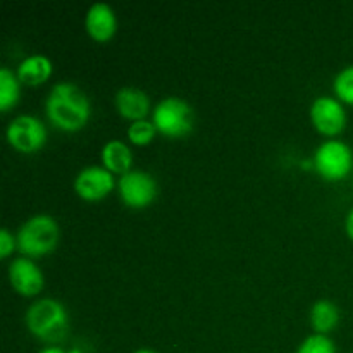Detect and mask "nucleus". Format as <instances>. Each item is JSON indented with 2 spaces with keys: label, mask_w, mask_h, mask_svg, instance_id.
<instances>
[{
  "label": "nucleus",
  "mask_w": 353,
  "mask_h": 353,
  "mask_svg": "<svg viewBox=\"0 0 353 353\" xmlns=\"http://www.w3.org/2000/svg\"><path fill=\"white\" fill-rule=\"evenodd\" d=\"M45 112L55 128L72 133L86 126L92 114V105L86 93L78 85L59 81L48 92Z\"/></svg>",
  "instance_id": "1"
},
{
  "label": "nucleus",
  "mask_w": 353,
  "mask_h": 353,
  "mask_svg": "<svg viewBox=\"0 0 353 353\" xmlns=\"http://www.w3.org/2000/svg\"><path fill=\"white\" fill-rule=\"evenodd\" d=\"M26 326L33 336L45 343H61L69 333V316L59 300L41 299L26 310Z\"/></svg>",
  "instance_id": "2"
},
{
  "label": "nucleus",
  "mask_w": 353,
  "mask_h": 353,
  "mask_svg": "<svg viewBox=\"0 0 353 353\" xmlns=\"http://www.w3.org/2000/svg\"><path fill=\"white\" fill-rule=\"evenodd\" d=\"M59 224L47 214L30 217L17 231V248L28 259L43 257L55 250L59 243Z\"/></svg>",
  "instance_id": "3"
},
{
  "label": "nucleus",
  "mask_w": 353,
  "mask_h": 353,
  "mask_svg": "<svg viewBox=\"0 0 353 353\" xmlns=\"http://www.w3.org/2000/svg\"><path fill=\"white\" fill-rule=\"evenodd\" d=\"M152 123L168 138H183L195 126V112L186 100L165 97L152 110Z\"/></svg>",
  "instance_id": "4"
},
{
  "label": "nucleus",
  "mask_w": 353,
  "mask_h": 353,
  "mask_svg": "<svg viewBox=\"0 0 353 353\" xmlns=\"http://www.w3.org/2000/svg\"><path fill=\"white\" fill-rule=\"evenodd\" d=\"M314 168L327 181H340L353 168V152L345 141L327 140L317 147Z\"/></svg>",
  "instance_id": "5"
},
{
  "label": "nucleus",
  "mask_w": 353,
  "mask_h": 353,
  "mask_svg": "<svg viewBox=\"0 0 353 353\" xmlns=\"http://www.w3.org/2000/svg\"><path fill=\"white\" fill-rule=\"evenodd\" d=\"M7 141L10 147L23 154H34L47 141V128L38 117L30 114H21L14 117L6 130Z\"/></svg>",
  "instance_id": "6"
},
{
  "label": "nucleus",
  "mask_w": 353,
  "mask_h": 353,
  "mask_svg": "<svg viewBox=\"0 0 353 353\" xmlns=\"http://www.w3.org/2000/svg\"><path fill=\"white\" fill-rule=\"evenodd\" d=\"M119 196L131 209H145L155 200L159 193L157 181L148 172L133 169L123 174L117 181Z\"/></svg>",
  "instance_id": "7"
},
{
  "label": "nucleus",
  "mask_w": 353,
  "mask_h": 353,
  "mask_svg": "<svg viewBox=\"0 0 353 353\" xmlns=\"http://www.w3.org/2000/svg\"><path fill=\"white\" fill-rule=\"evenodd\" d=\"M310 119L319 133L334 137L347 126V112L340 100L333 97H317L310 107Z\"/></svg>",
  "instance_id": "8"
},
{
  "label": "nucleus",
  "mask_w": 353,
  "mask_h": 353,
  "mask_svg": "<svg viewBox=\"0 0 353 353\" xmlns=\"http://www.w3.org/2000/svg\"><path fill=\"white\" fill-rule=\"evenodd\" d=\"M114 176L102 165H88L81 169L74 179V190L83 200L95 202L109 195L114 188Z\"/></svg>",
  "instance_id": "9"
},
{
  "label": "nucleus",
  "mask_w": 353,
  "mask_h": 353,
  "mask_svg": "<svg viewBox=\"0 0 353 353\" xmlns=\"http://www.w3.org/2000/svg\"><path fill=\"white\" fill-rule=\"evenodd\" d=\"M9 281L19 295L34 296L45 285L43 272L31 259H14L9 265Z\"/></svg>",
  "instance_id": "10"
},
{
  "label": "nucleus",
  "mask_w": 353,
  "mask_h": 353,
  "mask_svg": "<svg viewBox=\"0 0 353 353\" xmlns=\"http://www.w3.org/2000/svg\"><path fill=\"white\" fill-rule=\"evenodd\" d=\"M85 28L95 41L110 40L117 30L116 12L105 2L92 3L85 17Z\"/></svg>",
  "instance_id": "11"
},
{
  "label": "nucleus",
  "mask_w": 353,
  "mask_h": 353,
  "mask_svg": "<svg viewBox=\"0 0 353 353\" xmlns=\"http://www.w3.org/2000/svg\"><path fill=\"white\" fill-rule=\"evenodd\" d=\"M116 109L126 119L141 121L150 112V99L147 93L134 86H124L116 93Z\"/></svg>",
  "instance_id": "12"
},
{
  "label": "nucleus",
  "mask_w": 353,
  "mask_h": 353,
  "mask_svg": "<svg viewBox=\"0 0 353 353\" xmlns=\"http://www.w3.org/2000/svg\"><path fill=\"white\" fill-rule=\"evenodd\" d=\"M17 78L21 83L30 86H38L47 81L52 74V61L43 54L28 55L17 65Z\"/></svg>",
  "instance_id": "13"
},
{
  "label": "nucleus",
  "mask_w": 353,
  "mask_h": 353,
  "mask_svg": "<svg viewBox=\"0 0 353 353\" xmlns=\"http://www.w3.org/2000/svg\"><path fill=\"white\" fill-rule=\"evenodd\" d=\"M102 162L103 168L109 169L110 172H117V174L123 176L128 171H131L130 168L133 164V154L124 141L110 140L102 148Z\"/></svg>",
  "instance_id": "14"
},
{
  "label": "nucleus",
  "mask_w": 353,
  "mask_h": 353,
  "mask_svg": "<svg viewBox=\"0 0 353 353\" xmlns=\"http://www.w3.org/2000/svg\"><path fill=\"white\" fill-rule=\"evenodd\" d=\"M340 310L331 300H317L310 310V324L317 334H327L336 327Z\"/></svg>",
  "instance_id": "15"
},
{
  "label": "nucleus",
  "mask_w": 353,
  "mask_h": 353,
  "mask_svg": "<svg viewBox=\"0 0 353 353\" xmlns=\"http://www.w3.org/2000/svg\"><path fill=\"white\" fill-rule=\"evenodd\" d=\"M21 81L9 68L0 69V110L7 112L19 102Z\"/></svg>",
  "instance_id": "16"
},
{
  "label": "nucleus",
  "mask_w": 353,
  "mask_h": 353,
  "mask_svg": "<svg viewBox=\"0 0 353 353\" xmlns=\"http://www.w3.org/2000/svg\"><path fill=\"white\" fill-rule=\"evenodd\" d=\"M333 88L341 102L353 105V64L347 65V68L338 72L336 78H334Z\"/></svg>",
  "instance_id": "17"
},
{
  "label": "nucleus",
  "mask_w": 353,
  "mask_h": 353,
  "mask_svg": "<svg viewBox=\"0 0 353 353\" xmlns=\"http://www.w3.org/2000/svg\"><path fill=\"white\" fill-rule=\"evenodd\" d=\"M155 133H157V128L154 126L152 121L147 119L134 121V123H131L130 128H128V138H130L134 145L150 143L155 138Z\"/></svg>",
  "instance_id": "18"
},
{
  "label": "nucleus",
  "mask_w": 353,
  "mask_h": 353,
  "mask_svg": "<svg viewBox=\"0 0 353 353\" xmlns=\"http://www.w3.org/2000/svg\"><path fill=\"white\" fill-rule=\"evenodd\" d=\"M296 353H336L334 341L327 334H310L300 343Z\"/></svg>",
  "instance_id": "19"
},
{
  "label": "nucleus",
  "mask_w": 353,
  "mask_h": 353,
  "mask_svg": "<svg viewBox=\"0 0 353 353\" xmlns=\"http://www.w3.org/2000/svg\"><path fill=\"white\" fill-rule=\"evenodd\" d=\"M17 241L14 240V236L10 234V231L7 228L0 230V257L6 259L9 257L14 252V247H16Z\"/></svg>",
  "instance_id": "20"
},
{
  "label": "nucleus",
  "mask_w": 353,
  "mask_h": 353,
  "mask_svg": "<svg viewBox=\"0 0 353 353\" xmlns=\"http://www.w3.org/2000/svg\"><path fill=\"white\" fill-rule=\"evenodd\" d=\"M345 230H347V234L353 240V207L350 209V212H348L347 221H345Z\"/></svg>",
  "instance_id": "21"
},
{
  "label": "nucleus",
  "mask_w": 353,
  "mask_h": 353,
  "mask_svg": "<svg viewBox=\"0 0 353 353\" xmlns=\"http://www.w3.org/2000/svg\"><path fill=\"white\" fill-rule=\"evenodd\" d=\"M38 353H68V352L62 350L61 347H47V348H43V350L38 352Z\"/></svg>",
  "instance_id": "22"
},
{
  "label": "nucleus",
  "mask_w": 353,
  "mask_h": 353,
  "mask_svg": "<svg viewBox=\"0 0 353 353\" xmlns=\"http://www.w3.org/2000/svg\"><path fill=\"white\" fill-rule=\"evenodd\" d=\"M133 353H157V352L147 350V348H141V350H137V352H133Z\"/></svg>",
  "instance_id": "23"
},
{
  "label": "nucleus",
  "mask_w": 353,
  "mask_h": 353,
  "mask_svg": "<svg viewBox=\"0 0 353 353\" xmlns=\"http://www.w3.org/2000/svg\"><path fill=\"white\" fill-rule=\"evenodd\" d=\"M68 353H83V352L79 350V348H71V350H69Z\"/></svg>",
  "instance_id": "24"
}]
</instances>
